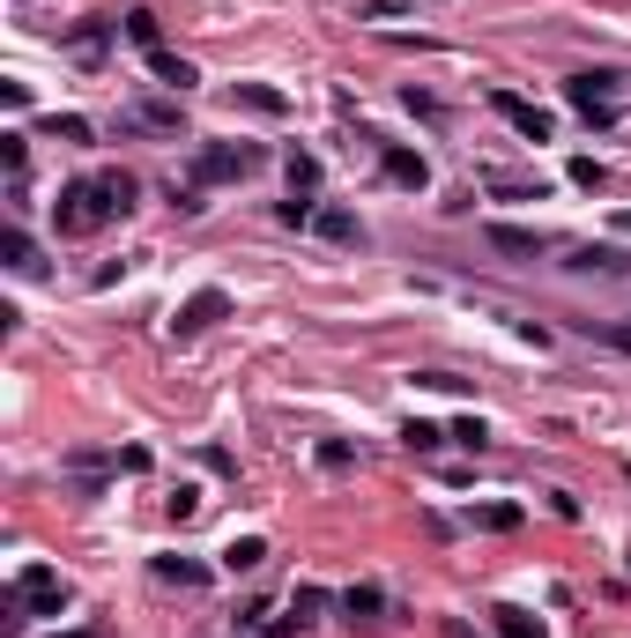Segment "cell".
Returning a JSON list of instances; mask_svg holds the SVG:
<instances>
[{
    "instance_id": "cell-25",
    "label": "cell",
    "mask_w": 631,
    "mask_h": 638,
    "mask_svg": "<svg viewBox=\"0 0 631 638\" xmlns=\"http://www.w3.org/2000/svg\"><path fill=\"white\" fill-rule=\"evenodd\" d=\"M402 438H409L416 454H439V446H446V430H439V424H409Z\"/></svg>"
},
{
    "instance_id": "cell-22",
    "label": "cell",
    "mask_w": 631,
    "mask_h": 638,
    "mask_svg": "<svg viewBox=\"0 0 631 638\" xmlns=\"http://www.w3.org/2000/svg\"><path fill=\"white\" fill-rule=\"evenodd\" d=\"M446 438H453V446H469V454H483V446H491V430H483V416H461V424L446 430Z\"/></svg>"
},
{
    "instance_id": "cell-5",
    "label": "cell",
    "mask_w": 631,
    "mask_h": 638,
    "mask_svg": "<svg viewBox=\"0 0 631 638\" xmlns=\"http://www.w3.org/2000/svg\"><path fill=\"white\" fill-rule=\"evenodd\" d=\"M491 112H498L520 142H550V134H557V126H550V112H542V104H528L520 90H491Z\"/></svg>"
},
{
    "instance_id": "cell-24",
    "label": "cell",
    "mask_w": 631,
    "mask_h": 638,
    "mask_svg": "<svg viewBox=\"0 0 631 638\" xmlns=\"http://www.w3.org/2000/svg\"><path fill=\"white\" fill-rule=\"evenodd\" d=\"M475 527H491V535H512V527H520V505H483V513H475Z\"/></svg>"
},
{
    "instance_id": "cell-3",
    "label": "cell",
    "mask_w": 631,
    "mask_h": 638,
    "mask_svg": "<svg viewBox=\"0 0 631 638\" xmlns=\"http://www.w3.org/2000/svg\"><path fill=\"white\" fill-rule=\"evenodd\" d=\"M252 164H260V149H246V142H209V149H193V179L223 186V179H246Z\"/></svg>"
},
{
    "instance_id": "cell-6",
    "label": "cell",
    "mask_w": 631,
    "mask_h": 638,
    "mask_svg": "<svg viewBox=\"0 0 631 638\" xmlns=\"http://www.w3.org/2000/svg\"><path fill=\"white\" fill-rule=\"evenodd\" d=\"M223 312H230V298H223V290H193V298L179 304V320H171V335L187 342V335H201V327H216Z\"/></svg>"
},
{
    "instance_id": "cell-20",
    "label": "cell",
    "mask_w": 631,
    "mask_h": 638,
    "mask_svg": "<svg viewBox=\"0 0 631 638\" xmlns=\"http://www.w3.org/2000/svg\"><path fill=\"white\" fill-rule=\"evenodd\" d=\"M0 164H8V179L23 186V164H31V142H23V134H0Z\"/></svg>"
},
{
    "instance_id": "cell-28",
    "label": "cell",
    "mask_w": 631,
    "mask_h": 638,
    "mask_svg": "<svg viewBox=\"0 0 631 638\" xmlns=\"http://www.w3.org/2000/svg\"><path fill=\"white\" fill-rule=\"evenodd\" d=\"M617 231H631V209H617Z\"/></svg>"
},
{
    "instance_id": "cell-13",
    "label": "cell",
    "mask_w": 631,
    "mask_h": 638,
    "mask_svg": "<svg viewBox=\"0 0 631 638\" xmlns=\"http://www.w3.org/2000/svg\"><path fill=\"white\" fill-rule=\"evenodd\" d=\"M379 608H386V594H379V586H349V594H342V616H349V624H372Z\"/></svg>"
},
{
    "instance_id": "cell-7",
    "label": "cell",
    "mask_w": 631,
    "mask_h": 638,
    "mask_svg": "<svg viewBox=\"0 0 631 638\" xmlns=\"http://www.w3.org/2000/svg\"><path fill=\"white\" fill-rule=\"evenodd\" d=\"M319 608H327V594L319 586H297L290 594V616H275V631H305V624H319Z\"/></svg>"
},
{
    "instance_id": "cell-26",
    "label": "cell",
    "mask_w": 631,
    "mask_h": 638,
    "mask_svg": "<svg viewBox=\"0 0 631 638\" xmlns=\"http://www.w3.org/2000/svg\"><path fill=\"white\" fill-rule=\"evenodd\" d=\"M572 186H601V164H595V156H572Z\"/></svg>"
},
{
    "instance_id": "cell-21",
    "label": "cell",
    "mask_w": 631,
    "mask_h": 638,
    "mask_svg": "<svg viewBox=\"0 0 631 638\" xmlns=\"http://www.w3.org/2000/svg\"><path fill=\"white\" fill-rule=\"evenodd\" d=\"M157 579H171V586H201V564H187V557H157Z\"/></svg>"
},
{
    "instance_id": "cell-16",
    "label": "cell",
    "mask_w": 631,
    "mask_h": 638,
    "mask_svg": "<svg viewBox=\"0 0 631 638\" xmlns=\"http://www.w3.org/2000/svg\"><path fill=\"white\" fill-rule=\"evenodd\" d=\"M313 231H319V238H335V245H349V238H357V215H349V209H319Z\"/></svg>"
},
{
    "instance_id": "cell-4",
    "label": "cell",
    "mask_w": 631,
    "mask_h": 638,
    "mask_svg": "<svg viewBox=\"0 0 631 638\" xmlns=\"http://www.w3.org/2000/svg\"><path fill=\"white\" fill-rule=\"evenodd\" d=\"M53 215H60V231H67V238H82V231H97V223H112V215H104V201H97V186H90V179L60 186Z\"/></svg>"
},
{
    "instance_id": "cell-2",
    "label": "cell",
    "mask_w": 631,
    "mask_h": 638,
    "mask_svg": "<svg viewBox=\"0 0 631 638\" xmlns=\"http://www.w3.org/2000/svg\"><path fill=\"white\" fill-rule=\"evenodd\" d=\"M15 608H31V616H60L67 608V579L53 564H23L15 572Z\"/></svg>"
},
{
    "instance_id": "cell-29",
    "label": "cell",
    "mask_w": 631,
    "mask_h": 638,
    "mask_svg": "<svg viewBox=\"0 0 631 638\" xmlns=\"http://www.w3.org/2000/svg\"><path fill=\"white\" fill-rule=\"evenodd\" d=\"M53 638H97V631H53Z\"/></svg>"
},
{
    "instance_id": "cell-27",
    "label": "cell",
    "mask_w": 631,
    "mask_h": 638,
    "mask_svg": "<svg viewBox=\"0 0 631 638\" xmlns=\"http://www.w3.org/2000/svg\"><path fill=\"white\" fill-rule=\"evenodd\" d=\"M587 335H601V342H617V349H631V327H609V320H587Z\"/></svg>"
},
{
    "instance_id": "cell-23",
    "label": "cell",
    "mask_w": 631,
    "mask_h": 638,
    "mask_svg": "<svg viewBox=\"0 0 631 638\" xmlns=\"http://www.w3.org/2000/svg\"><path fill=\"white\" fill-rule=\"evenodd\" d=\"M45 134H53V142H90V120H75V112H53V120H45Z\"/></svg>"
},
{
    "instance_id": "cell-17",
    "label": "cell",
    "mask_w": 631,
    "mask_h": 638,
    "mask_svg": "<svg viewBox=\"0 0 631 638\" xmlns=\"http://www.w3.org/2000/svg\"><path fill=\"white\" fill-rule=\"evenodd\" d=\"M126 37H134L142 53H164V31H157V15H149V8H134V15H126Z\"/></svg>"
},
{
    "instance_id": "cell-18",
    "label": "cell",
    "mask_w": 631,
    "mask_h": 638,
    "mask_svg": "<svg viewBox=\"0 0 631 638\" xmlns=\"http://www.w3.org/2000/svg\"><path fill=\"white\" fill-rule=\"evenodd\" d=\"M0 253H8V268H15V275H37V245L23 238V231H8V238H0Z\"/></svg>"
},
{
    "instance_id": "cell-1",
    "label": "cell",
    "mask_w": 631,
    "mask_h": 638,
    "mask_svg": "<svg viewBox=\"0 0 631 638\" xmlns=\"http://www.w3.org/2000/svg\"><path fill=\"white\" fill-rule=\"evenodd\" d=\"M565 104L595 126H617V75H565Z\"/></svg>"
},
{
    "instance_id": "cell-11",
    "label": "cell",
    "mask_w": 631,
    "mask_h": 638,
    "mask_svg": "<svg viewBox=\"0 0 631 638\" xmlns=\"http://www.w3.org/2000/svg\"><path fill=\"white\" fill-rule=\"evenodd\" d=\"M260 564H268V542L260 535H238V542L223 549V572H260Z\"/></svg>"
},
{
    "instance_id": "cell-8",
    "label": "cell",
    "mask_w": 631,
    "mask_h": 638,
    "mask_svg": "<svg viewBox=\"0 0 631 638\" xmlns=\"http://www.w3.org/2000/svg\"><path fill=\"white\" fill-rule=\"evenodd\" d=\"M386 179H394V186H416V193H424V186H431V164H424L416 149H386Z\"/></svg>"
},
{
    "instance_id": "cell-19",
    "label": "cell",
    "mask_w": 631,
    "mask_h": 638,
    "mask_svg": "<svg viewBox=\"0 0 631 638\" xmlns=\"http://www.w3.org/2000/svg\"><path fill=\"white\" fill-rule=\"evenodd\" d=\"M491 616H498V638H542V624L528 608H491Z\"/></svg>"
},
{
    "instance_id": "cell-12",
    "label": "cell",
    "mask_w": 631,
    "mask_h": 638,
    "mask_svg": "<svg viewBox=\"0 0 631 638\" xmlns=\"http://www.w3.org/2000/svg\"><path fill=\"white\" fill-rule=\"evenodd\" d=\"M313 186H319V156L313 149H290V193L313 201Z\"/></svg>"
},
{
    "instance_id": "cell-15",
    "label": "cell",
    "mask_w": 631,
    "mask_h": 638,
    "mask_svg": "<svg viewBox=\"0 0 631 638\" xmlns=\"http://www.w3.org/2000/svg\"><path fill=\"white\" fill-rule=\"evenodd\" d=\"M238 104L268 112V120H283V112H290V97H283V90H260V82H238Z\"/></svg>"
},
{
    "instance_id": "cell-9",
    "label": "cell",
    "mask_w": 631,
    "mask_h": 638,
    "mask_svg": "<svg viewBox=\"0 0 631 638\" xmlns=\"http://www.w3.org/2000/svg\"><path fill=\"white\" fill-rule=\"evenodd\" d=\"M97 201H104V215H126L134 209V179H126V171H97Z\"/></svg>"
},
{
    "instance_id": "cell-14",
    "label": "cell",
    "mask_w": 631,
    "mask_h": 638,
    "mask_svg": "<svg viewBox=\"0 0 631 638\" xmlns=\"http://www.w3.org/2000/svg\"><path fill=\"white\" fill-rule=\"evenodd\" d=\"M491 245H498V253H542V231H520V223H491Z\"/></svg>"
},
{
    "instance_id": "cell-10",
    "label": "cell",
    "mask_w": 631,
    "mask_h": 638,
    "mask_svg": "<svg viewBox=\"0 0 631 638\" xmlns=\"http://www.w3.org/2000/svg\"><path fill=\"white\" fill-rule=\"evenodd\" d=\"M149 67H157V82H171L179 97H187L193 82H201V67H193V60H179V53H149Z\"/></svg>"
}]
</instances>
